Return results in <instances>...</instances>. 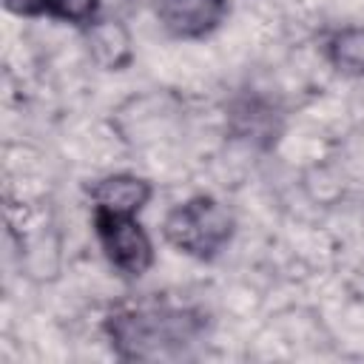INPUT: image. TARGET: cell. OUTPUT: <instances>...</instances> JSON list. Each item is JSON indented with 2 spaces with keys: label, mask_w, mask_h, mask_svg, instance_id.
Instances as JSON below:
<instances>
[{
  "label": "cell",
  "mask_w": 364,
  "mask_h": 364,
  "mask_svg": "<svg viewBox=\"0 0 364 364\" xmlns=\"http://www.w3.org/2000/svg\"><path fill=\"white\" fill-rule=\"evenodd\" d=\"M108 333L119 355L151 361L179 355L188 344H193V338L199 336V321L182 310L142 307L111 316Z\"/></svg>",
  "instance_id": "obj_1"
},
{
  "label": "cell",
  "mask_w": 364,
  "mask_h": 364,
  "mask_svg": "<svg viewBox=\"0 0 364 364\" xmlns=\"http://www.w3.org/2000/svg\"><path fill=\"white\" fill-rule=\"evenodd\" d=\"M165 239L196 259L216 256L233 236V216L213 196H193L165 216Z\"/></svg>",
  "instance_id": "obj_2"
},
{
  "label": "cell",
  "mask_w": 364,
  "mask_h": 364,
  "mask_svg": "<svg viewBox=\"0 0 364 364\" xmlns=\"http://www.w3.org/2000/svg\"><path fill=\"white\" fill-rule=\"evenodd\" d=\"M94 225H97V239L117 270L128 276H139L151 267L154 247L148 233L134 222V216L94 210Z\"/></svg>",
  "instance_id": "obj_3"
},
{
  "label": "cell",
  "mask_w": 364,
  "mask_h": 364,
  "mask_svg": "<svg viewBox=\"0 0 364 364\" xmlns=\"http://www.w3.org/2000/svg\"><path fill=\"white\" fill-rule=\"evenodd\" d=\"M228 14V0H156V17L173 37H202Z\"/></svg>",
  "instance_id": "obj_4"
},
{
  "label": "cell",
  "mask_w": 364,
  "mask_h": 364,
  "mask_svg": "<svg viewBox=\"0 0 364 364\" xmlns=\"http://www.w3.org/2000/svg\"><path fill=\"white\" fill-rule=\"evenodd\" d=\"M91 199H94V210L134 216L151 199V185L145 179H139V176L117 173V176L100 179L91 188Z\"/></svg>",
  "instance_id": "obj_5"
},
{
  "label": "cell",
  "mask_w": 364,
  "mask_h": 364,
  "mask_svg": "<svg viewBox=\"0 0 364 364\" xmlns=\"http://www.w3.org/2000/svg\"><path fill=\"white\" fill-rule=\"evenodd\" d=\"M91 54L105 68H122L131 60V37L119 23H97L88 37Z\"/></svg>",
  "instance_id": "obj_6"
},
{
  "label": "cell",
  "mask_w": 364,
  "mask_h": 364,
  "mask_svg": "<svg viewBox=\"0 0 364 364\" xmlns=\"http://www.w3.org/2000/svg\"><path fill=\"white\" fill-rule=\"evenodd\" d=\"M330 63L344 74H364V26H350L333 34L327 46Z\"/></svg>",
  "instance_id": "obj_7"
},
{
  "label": "cell",
  "mask_w": 364,
  "mask_h": 364,
  "mask_svg": "<svg viewBox=\"0 0 364 364\" xmlns=\"http://www.w3.org/2000/svg\"><path fill=\"white\" fill-rule=\"evenodd\" d=\"M46 14L68 23H91L97 14V0H46Z\"/></svg>",
  "instance_id": "obj_8"
},
{
  "label": "cell",
  "mask_w": 364,
  "mask_h": 364,
  "mask_svg": "<svg viewBox=\"0 0 364 364\" xmlns=\"http://www.w3.org/2000/svg\"><path fill=\"white\" fill-rule=\"evenodd\" d=\"M6 9L14 14H43L46 0H6Z\"/></svg>",
  "instance_id": "obj_9"
}]
</instances>
